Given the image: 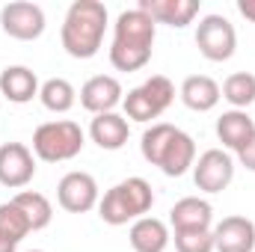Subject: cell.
<instances>
[{
  "instance_id": "cell-1",
  "label": "cell",
  "mask_w": 255,
  "mask_h": 252,
  "mask_svg": "<svg viewBox=\"0 0 255 252\" xmlns=\"http://www.w3.org/2000/svg\"><path fill=\"white\" fill-rule=\"evenodd\" d=\"M157 24L142 9H125L119 12L113 24V45H110V63L116 71H139L145 68L154 51Z\"/></svg>"
},
{
  "instance_id": "cell-2",
  "label": "cell",
  "mask_w": 255,
  "mask_h": 252,
  "mask_svg": "<svg viewBox=\"0 0 255 252\" xmlns=\"http://www.w3.org/2000/svg\"><path fill=\"white\" fill-rule=\"evenodd\" d=\"M139 151L151 166H157L169 178H181L196 163L193 136L169 122H154L151 127H145V133L139 139Z\"/></svg>"
},
{
  "instance_id": "cell-3",
  "label": "cell",
  "mask_w": 255,
  "mask_h": 252,
  "mask_svg": "<svg viewBox=\"0 0 255 252\" xmlns=\"http://www.w3.org/2000/svg\"><path fill=\"white\" fill-rule=\"evenodd\" d=\"M107 30V6L101 0H74L60 27V39L68 57L92 60L101 51Z\"/></svg>"
},
{
  "instance_id": "cell-4",
  "label": "cell",
  "mask_w": 255,
  "mask_h": 252,
  "mask_svg": "<svg viewBox=\"0 0 255 252\" xmlns=\"http://www.w3.org/2000/svg\"><path fill=\"white\" fill-rule=\"evenodd\" d=\"M154 205V193H151V184L139 175H130L125 181L113 184L101 196L98 202V217L107 223V226H128L139 217H148Z\"/></svg>"
},
{
  "instance_id": "cell-5",
  "label": "cell",
  "mask_w": 255,
  "mask_h": 252,
  "mask_svg": "<svg viewBox=\"0 0 255 252\" xmlns=\"http://www.w3.org/2000/svg\"><path fill=\"white\" fill-rule=\"evenodd\" d=\"M86 145L83 127L71 119H54L33 130V154L45 163H65L74 160Z\"/></svg>"
},
{
  "instance_id": "cell-6",
  "label": "cell",
  "mask_w": 255,
  "mask_h": 252,
  "mask_svg": "<svg viewBox=\"0 0 255 252\" xmlns=\"http://www.w3.org/2000/svg\"><path fill=\"white\" fill-rule=\"evenodd\" d=\"M172 101H175L172 80L163 77V74H151L145 83H139V86H133L128 92L122 107H125V119H130V122H151L154 125V119H160L172 107Z\"/></svg>"
},
{
  "instance_id": "cell-7",
  "label": "cell",
  "mask_w": 255,
  "mask_h": 252,
  "mask_svg": "<svg viewBox=\"0 0 255 252\" xmlns=\"http://www.w3.org/2000/svg\"><path fill=\"white\" fill-rule=\"evenodd\" d=\"M196 48L211 63H226L238 51V33L226 15H205L196 24Z\"/></svg>"
},
{
  "instance_id": "cell-8",
  "label": "cell",
  "mask_w": 255,
  "mask_h": 252,
  "mask_svg": "<svg viewBox=\"0 0 255 252\" xmlns=\"http://www.w3.org/2000/svg\"><path fill=\"white\" fill-rule=\"evenodd\" d=\"M0 27L9 39L18 42H36L45 33V9L39 3L15 0L0 9Z\"/></svg>"
},
{
  "instance_id": "cell-9",
  "label": "cell",
  "mask_w": 255,
  "mask_h": 252,
  "mask_svg": "<svg viewBox=\"0 0 255 252\" xmlns=\"http://www.w3.org/2000/svg\"><path fill=\"white\" fill-rule=\"evenodd\" d=\"M235 178V160L226 148H208L193 163V181L202 193H223Z\"/></svg>"
},
{
  "instance_id": "cell-10",
  "label": "cell",
  "mask_w": 255,
  "mask_h": 252,
  "mask_svg": "<svg viewBox=\"0 0 255 252\" xmlns=\"http://www.w3.org/2000/svg\"><path fill=\"white\" fill-rule=\"evenodd\" d=\"M57 202L60 208L68 214H86L92 208H98L101 202V193H98V181L89 175V172H65L57 184Z\"/></svg>"
},
{
  "instance_id": "cell-11",
  "label": "cell",
  "mask_w": 255,
  "mask_h": 252,
  "mask_svg": "<svg viewBox=\"0 0 255 252\" xmlns=\"http://www.w3.org/2000/svg\"><path fill=\"white\" fill-rule=\"evenodd\" d=\"M36 178V154L24 142L0 145V184L9 190L27 187Z\"/></svg>"
},
{
  "instance_id": "cell-12",
  "label": "cell",
  "mask_w": 255,
  "mask_h": 252,
  "mask_svg": "<svg viewBox=\"0 0 255 252\" xmlns=\"http://www.w3.org/2000/svg\"><path fill=\"white\" fill-rule=\"evenodd\" d=\"M125 101V89L113 74H95L80 86V107L92 116L116 113V107Z\"/></svg>"
},
{
  "instance_id": "cell-13",
  "label": "cell",
  "mask_w": 255,
  "mask_h": 252,
  "mask_svg": "<svg viewBox=\"0 0 255 252\" xmlns=\"http://www.w3.org/2000/svg\"><path fill=\"white\" fill-rule=\"evenodd\" d=\"M214 232V252H253L255 250V223L250 217H223Z\"/></svg>"
},
{
  "instance_id": "cell-14",
  "label": "cell",
  "mask_w": 255,
  "mask_h": 252,
  "mask_svg": "<svg viewBox=\"0 0 255 252\" xmlns=\"http://www.w3.org/2000/svg\"><path fill=\"white\" fill-rule=\"evenodd\" d=\"M214 223V208L208 199L199 196H184L172 205L169 211V226L172 232H205Z\"/></svg>"
},
{
  "instance_id": "cell-15",
  "label": "cell",
  "mask_w": 255,
  "mask_h": 252,
  "mask_svg": "<svg viewBox=\"0 0 255 252\" xmlns=\"http://www.w3.org/2000/svg\"><path fill=\"white\" fill-rule=\"evenodd\" d=\"M136 9H142L154 24L181 30L193 24V18L199 15V0H139Z\"/></svg>"
},
{
  "instance_id": "cell-16",
  "label": "cell",
  "mask_w": 255,
  "mask_h": 252,
  "mask_svg": "<svg viewBox=\"0 0 255 252\" xmlns=\"http://www.w3.org/2000/svg\"><path fill=\"white\" fill-rule=\"evenodd\" d=\"M0 98L12 104H27L39 98V77L27 65H6L0 71Z\"/></svg>"
},
{
  "instance_id": "cell-17",
  "label": "cell",
  "mask_w": 255,
  "mask_h": 252,
  "mask_svg": "<svg viewBox=\"0 0 255 252\" xmlns=\"http://www.w3.org/2000/svg\"><path fill=\"white\" fill-rule=\"evenodd\" d=\"M89 136L98 148L104 151H119L130 136V122H128L122 113H101V116H92L89 122Z\"/></svg>"
},
{
  "instance_id": "cell-18",
  "label": "cell",
  "mask_w": 255,
  "mask_h": 252,
  "mask_svg": "<svg viewBox=\"0 0 255 252\" xmlns=\"http://www.w3.org/2000/svg\"><path fill=\"white\" fill-rule=\"evenodd\" d=\"M128 241L133 252H163L169 247L172 235H169V226L157 217H139L130 223V232H128Z\"/></svg>"
},
{
  "instance_id": "cell-19",
  "label": "cell",
  "mask_w": 255,
  "mask_h": 252,
  "mask_svg": "<svg viewBox=\"0 0 255 252\" xmlns=\"http://www.w3.org/2000/svg\"><path fill=\"white\" fill-rule=\"evenodd\" d=\"M255 133V119L247 110H226L217 119V139L223 142V148L229 151H241Z\"/></svg>"
},
{
  "instance_id": "cell-20",
  "label": "cell",
  "mask_w": 255,
  "mask_h": 252,
  "mask_svg": "<svg viewBox=\"0 0 255 252\" xmlns=\"http://www.w3.org/2000/svg\"><path fill=\"white\" fill-rule=\"evenodd\" d=\"M178 95H181L184 107L193 110V113H208V110H214V107L220 104V98H223L220 83H217L214 77H208V74H190V77H184Z\"/></svg>"
},
{
  "instance_id": "cell-21",
  "label": "cell",
  "mask_w": 255,
  "mask_h": 252,
  "mask_svg": "<svg viewBox=\"0 0 255 252\" xmlns=\"http://www.w3.org/2000/svg\"><path fill=\"white\" fill-rule=\"evenodd\" d=\"M30 223L27 217L21 214V208L9 199L0 205V252H15L18 244L30 235Z\"/></svg>"
},
{
  "instance_id": "cell-22",
  "label": "cell",
  "mask_w": 255,
  "mask_h": 252,
  "mask_svg": "<svg viewBox=\"0 0 255 252\" xmlns=\"http://www.w3.org/2000/svg\"><path fill=\"white\" fill-rule=\"evenodd\" d=\"M12 202L21 208V214L27 217V223H30V229H33V232H42V229H48V226H51V220H54V205L48 202V196H45V193L21 190Z\"/></svg>"
},
{
  "instance_id": "cell-23",
  "label": "cell",
  "mask_w": 255,
  "mask_h": 252,
  "mask_svg": "<svg viewBox=\"0 0 255 252\" xmlns=\"http://www.w3.org/2000/svg\"><path fill=\"white\" fill-rule=\"evenodd\" d=\"M39 101L45 110L51 113H68L77 101V89L65 80V77H51L39 86Z\"/></svg>"
},
{
  "instance_id": "cell-24",
  "label": "cell",
  "mask_w": 255,
  "mask_h": 252,
  "mask_svg": "<svg viewBox=\"0 0 255 252\" xmlns=\"http://www.w3.org/2000/svg\"><path fill=\"white\" fill-rule=\"evenodd\" d=\"M223 98L232 104V110H247L250 104H255V74L250 71H235L223 80L220 86Z\"/></svg>"
},
{
  "instance_id": "cell-25",
  "label": "cell",
  "mask_w": 255,
  "mask_h": 252,
  "mask_svg": "<svg viewBox=\"0 0 255 252\" xmlns=\"http://www.w3.org/2000/svg\"><path fill=\"white\" fill-rule=\"evenodd\" d=\"M175 250L178 252H214V232H175Z\"/></svg>"
},
{
  "instance_id": "cell-26",
  "label": "cell",
  "mask_w": 255,
  "mask_h": 252,
  "mask_svg": "<svg viewBox=\"0 0 255 252\" xmlns=\"http://www.w3.org/2000/svg\"><path fill=\"white\" fill-rule=\"evenodd\" d=\"M238 163L244 166V169H250V172H255V133H253V139L238 151Z\"/></svg>"
},
{
  "instance_id": "cell-27",
  "label": "cell",
  "mask_w": 255,
  "mask_h": 252,
  "mask_svg": "<svg viewBox=\"0 0 255 252\" xmlns=\"http://www.w3.org/2000/svg\"><path fill=\"white\" fill-rule=\"evenodd\" d=\"M238 12H241L247 21L255 24V0H238Z\"/></svg>"
},
{
  "instance_id": "cell-28",
  "label": "cell",
  "mask_w": 255,
  "mask_h": 252,
  "mask_svg": "<svg viewBox=\"0 0 255 252\" xmlns=\"http://www.w3.org/2000/svg\"><path fill=\"white\" fill-rule=\"evenodd\" d=\"M27 252H45V250H27Z\"/></svg>"
}]
</instances>
